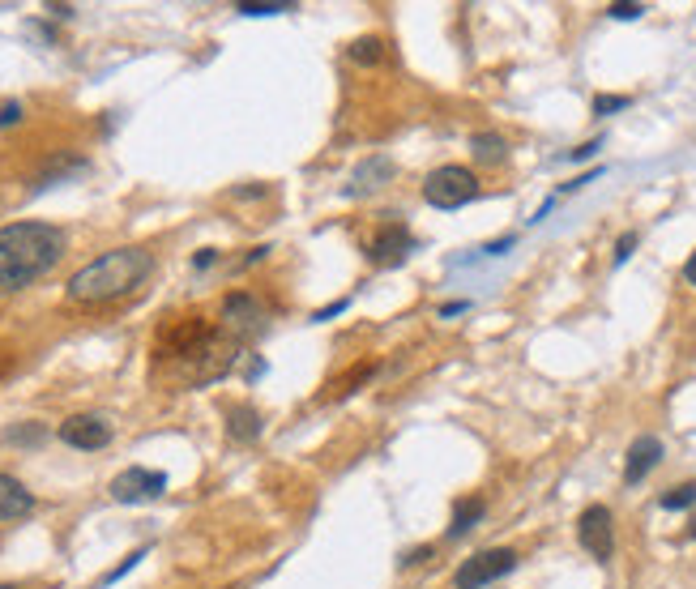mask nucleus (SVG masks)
Returning <instances> with one entry per match:
<instances>
[{
	"label": "nucleus",
	"instance_id": "obj_26",
	"mask_svg": "<svg viewBox=\"0 0 696 589\" xmlns=\"http://www.w3.org/2000/svg\"><path fill=\"white\" fill-rule=\"evenodd\" d=\"M214 261H218V252H214V248H201L197 257H193V265H197V269H210Z\"/></svg>",
	"mask_w": 696,
	"mask_h": 589
},
{
	"label": "nucleus",
	"instance_id": "obj_30",
	"mask_svg": "<svg viewBox=\"0 0 696 589\" xmlns=\"http://www.w3.org/2000/svg\"><path fill=\"white\" fill-rule=\"evenodd\" d=\"M684 282H688V286H696V252H692L688 261H684Z\"/></svg>",
	"mask_w": 696,
	"mask_h": 589
},
{
	"label": "nucleus",
	"instance_id": "obj_24",
	"mask_svg": "<svg viewBox=\"0 0 696 589\" xmlns=\"http://www.w3.org/2000/svg\"><path fill=\"white\" fill-rule=\"evenodd\" d=\"M39 436H43V427H35V423H30V427H13V432H9L13 444H35Z\"/></svg>",
	"mask_w": 696,
	"mask_h": 589
},
{
	"label": "nucleus",
	"instance_id": "obj_9",
	"mask_svg": "<svg viewBox=\"0 0 696 589\" xmlns=\"http://www.w3.org/2000/svg\"><path fill=\"white\" fill-rule=\"evenodd\" d=\"M410 252H415V235H410L402 222H385V227L372 235V244H368L372 265H402Z\"/></svg>",
	"mask_w": 696,
	"mask_h": 589
},
{
	"label": "nucleus",
	"instance_id": "obj_23",
	"mask_svg": "<svg viewBox=\"0 0 696 589\" xmlns=\"http://www.w3.org/2000/svg\"><path fill=\"white\" fill-rule=\"evenodd\" d=\"M18 120H22V103L18 99L0 103V129H9V124H18Z\"/></svg>",
	"mask_w": 696,
	"mask_h": 589
},
{
	"label": "nucleus",
	"instance_id": "obj_31",
	"mask_svg": "<svg viewBox=\"0 0 696 589\" xmlns=\"http://www.w3.org/2000/svg\"><path fill=\"white\" fill-rule=\"evenodd\" d=\"M684 538H696V521H692V530H688V534H684Z\"/></svg>",
	"mask_w": 696,
	"mask_h": 589
},
{
	"label": "nucleus",
	"instance_id": "obj_14",
	"mask_svg": "<svg viewBox=\"0 0 696 589\" xmlns=\"http://www.w3.org/2000/svg\"><path fill=\"white\" fill-rule=\"evenodd\" d=\"M483 513H487V500H483V496L457 500V508H453V521H449V538H462L466 530H474V525L483 521Z\"/></svg>",
	"mask_w": 696,
	"mask_h": 589
},
{
	"label": "nucleus",
	"instance_id": "obj_12",
	"mask_svg": "<svg viewBox=\"0 0 696 589\" xmlns=\"http://www.w3.org/2000/svg\"><path fill=\"white\" fill-rule=\"evenodd\" d=\"M393 158H385V154H376V158H368V163H363L359 171H355V184L346 188V193L351 197H359V193H376V188H385L389 180H393Z\"/></svg>",
	"mask_w": 696,
	"mask_h": 589
},
{
	"label": "nucleus",
	"instance_id": "obj_10",
	"mask_svg": "<svg viewBox=\"0 0 696 589\" xmlns=\"http://www.w3.org/2000/svg\"><path fill=\"white\" fill-rule=\"evenodd\" d=\"M658 461H662V440L658 436H637L632 440V449H628V461H624V483L637 487Z\"/></svg>",
	"mask_w": 696,
	"mask_h": 589
},
{
	"label": "nucleus",
	"instance_id": "obj_15",
	"mask_svg": "<svg viewBox=\"0 0 696 589\" xmlns=\"http://www.w3.org/2000/svg\"><path fill=\"white\" fill-rule=\"evenodd\" d=\"M470 150L479 163H504V154H509V141L500 133H474L470 137Z\"/></svg>",
	"mask_w": 696,
	"mask_h": 589
},
{
	"label": "nucleus",
	"instance_id": "obj_6",
	"mask_svg": "<svg viewBox=\"0 0 696 589\" xmlns=\"http://www.w3.org/2000/svg\"><path fill=\"white\" fill-rule=\"evenodd\" d=\"M577 543L594 555V560H611L615 551V525H611V508L607 504H590L577 517Z\"/></svg>",
	"mask_w": 696,
	"mask_h": 589
},
{
	"label": "nucleus",
	"instance_id": "obj_22",
	"mask_svg": "<svg viewBox=\"0 0 696 589\" xmlns=\"http://www.w3.org/2000/svg\"><path fill=\"white\" fill-rule=\"evenodd\" d=\"M637 240H641L637 231H624V235H620V244H615V265H624V261L632 257V248H637Z\"/></svg>",
	"mask_w": 696,
	"mask_h": 589
},
{
	"label": "nucleus",
	"instance_id": "obj_2",
	"mask_svg": "<svg viewBox=\"0 0 696 589\" xmlns=\"http://www.w3.org/2000/svg\"><path fill=\"white\" fill-rule=\"evenodd\" d=\"M154 257L146 248H112L103 257H94L65 282V295L73 304H112L120 295H133L141 282L150 278Z\"/></svg>",
	"mask_w": 696,
	"mask_h": 589
},
{
	"label": "nucleus",
	"instance_id": "obj_29",
	"mask_svg": "<svg viewBox=\"0 0 696 589\" xmlns=\"http://www.w3.org/2000/svg\"><path fill=\"white\" fill-rule=\"evenodd\" d=\"M470 304H466V299H457V304H440V316H457V312H466Z\"/></svg>",
	"mask_w": 696,
	"mask_h": 589
},
{
	"label": "nucleus",
	"instance_id": "obj_19",
	"mask_svg": "<svg viewBox=\"0 0 696 589\" xmlns=\"http://www.w3.org/2000/svg\"><path fill=\"white\" fill-rule=\"evenodd\" d=\"M141 560H146V547H137V551L129 555V560H124V564H116V568H112V572H107V577H103V585H116V581L124 577V572H133V568H137Z\"/></svg>",
	"mask_w": 696,
	"mask_h": 589
},
{
	"label": "nucleus",
	"instance_id": "obj_8",
	"mask_svg": "<svg viewBox=\"0 0 696 589\" xmlns=\"http://www.w3.org/2000/svg\"><path fill=\"white\" fill-rule=\"evenodd\" d=\"M223 325H227V333H235V338H252V333L265 329V308L248 291H231L223 299Z\"/></svg>",
	"mask_w": 696,
	"mask_h": 589
},
{
	"label": "nucleus",
	"instance_id": "obj_11",
	"mask_svg": "<svg viewBox=\"0 0 696 589\" xmlns=\"http://www.w3.org/2000/svg\"><path fill=\"white\" fill-rule=\"evenodd\" d=\"M30 513H35V496L13 474H0V521H22Z\"/></svg>",
	"mask_w": 696,
	"mask_h": 589
},
{
	"label": "nucleus",
	"instance_id": "obj_20",
	"mask_svg": "<svg viewBox=\"0 0 696 589\" xmlns=\"http://www.w3.org/2000/svg\"><path fill=\"white\" fill-rule=\"evenodd\" d=\"M645 13V5H637V0H624V5H611L607 9V18H615V22H637Z\"/></svg>",
	"mask_w": 696,
	"mask_h": 589
},
{
	"label": "nucleus",
	"instance_id": "obj_18",
	"mask_svg": "<svg viewBox=\"0 0 696 589\" xmlns=\"http://www.w3.org/2000/svg\"><path fill=\"white\" fill-rule=\"evenodd\" d=\"M632 99L628 94H598L594 99V116H611V111H624Z\"/></svg>",
	"mask_w": 696,
	"mask_h": 589
},
{
	"label": "nucleus",
	"instance_id": "obj_32",
	"mask_svg": "<svg viewBox=\"0 0 696 589\" xmlns=\"http://www.w3.org/2000/svg\"><path fill=\"white\" fill-rule=\"evenodd\" d=\"M0 589H18V585H0Z\"/></svg>",
	"mask_w": 696,
	"mask_h": 589
},
{
	"label": "nucleus",
	"instance_id": "obj_5",
	"mask_svg": "<svg viewBox=\"0 0 696 589\" xmlns=\"http://www.w3.org/2000/svg\"><path fill=\"white\" fill-rule=\"evenodd\" d=\"M167 491V474L163 470H146V466H129L112 479V500L116 504H150Z\"/></svg>",
	"mask_w": 696,
	"mask_h": 589
},
{
	"label": "nucleus",
	"instance_id": "obj_7",
	"mask_svg": "<svg viewBox=\"0 0 696 589\" xmlns=\"http://www.w3.org/2000/svg\"><path fill=\"white\" fill-rule=\"evenodd\" d=\"M60 440L69 449H82V453H94V449H107L112 444V423L103 415H73L60 423Z\"/></svg>",
	"mask_w": 696,
	"mask_h": 589
},
{
	"label": "nucleus",
	"instance_id": "obj_21",
	"mask_svg": "<svg viewBox=\"0 0 696 589\" xmlns=\"http://www.w3.org/2000/svg\"><path fill=\"white\" fill-rule=\"evenodd\" d=\"M240 13L244 18H274V13H291V5H252V0H244Z\"/></svg>",
	"mask_w": 696,
	"mask_h": 589
},
{
	"label": "nucleus",
	"instance_id": "obj_4",
	"mask_svg": "<svg viewBox=\"0 0 696 589\" xmlns=\"http://www.w3.org/2000/svg\"><path fill=\"white\" fill-rule=\"evenodd\" d=\"M513 568H517V551H509V547H487V551L470 555V560L457 568L453 585L457 589H483V585H492L500 577H509Z\"/></svg>",
	"mask_w": 696,
	"mask_h": 589
},
{
	"label": "nucleus",
	"instance_id": "obj_25",
	"mask_svg": "<svg viewBox=\"0 0 696 589\" xmlns=\"http://www.w3.org/2000/svg\"><path fill=\"white\" fill-rule=\"evenodd\" d=\"M598 150H603V141H598V137H594V141H585V146H581V150H573V154H568V158H573V163H585V158H594Z\"/></svg>",
	"mask_w": 696,
	"mask_h": 589
},
{
	"label": "nucleus",
	"instance_id": "obj_17",
	"mask_svg": "<svg viewBox=\"0 0 696 589\" xmlns=\"http://www.w3.org/2000/svg\"><path fill=\"white\" fill-rule=\"evenodd\" d=\"M658 504H662V508H671V513H675V508H692V504H696V483H679V487H671Z\"/></svg>",
	"mask_w": 696,
	"mask_h": 589
},
{
	"label": "nucleus",
	"instance_id": "obj_27",
	"mask_svg": "<svg viewBox=\"0 0 696 589\" xmlns=\"http://www.w3.org/2000/svg\"><path fill=\"white\" fill-rule=\"evenodd\" d=\"M513 244H517L513 235H504V240H496V244H487L483 252H487V257H500V252H504V248H513Z\"/></svg>",
	"mask_w": 696,
	"mask_h": 589
},
{
	"label": "nucleus",
	"instance_id": "obj_1",
	"mask_svg": "<svg viewBox=\"0 0 696 589\" xmlns=\"http://www.w3.org/2000/svg\"><path fill=\"white\" fill-rule=\"evenodd\" d=\"M65 257V231L52 222H9L0 227V299L39 282Z\"/></svg>",
	"mask_w": 696,
	"mask_h": 589
},
{
	"label": "nucleus",
	"instance_id": "obj_28",
	"mask_svg": "<svg viewBox=\"0 0 696 589\" xmlns=\"http://www.w3.org/2000/svg\"><path fill=\"white\" fill-rule=\"evenodd\" d=\"M338 312H346V299H338V304H329V308H321L312 316V321H329V316H338Z\"/></svg>",
	"mask_w": 696,
	"mask_h": 589
},
{
	"label": "nucleus",
	"instance_id": "obj_13",
	"mask_svg": "<svg viewBox=\"0 0 696 589\" xmlns=\"http://www.w3.org/2000/svg\"><path fill=\"white\" fill-rule=\"evenodd\" d=\"M261 410L257 406H248V402H240V406H227V436L235 440V444H252L261 436Z\"/></svg>",
	"mask_w": 696,
	"mask_h": 589
},
{
	"label": "nucleus",
	"instance_id": "obj_3",
	"mask_svg": "<svg viewBox=\"0 0 696 589\" xmlns=\"http://www.w3.org/2000/svg\"><path fill=\"white\" fill-rule=\"evenodd\" d=\"M423 197H427V205H436V210H462L466 201L479 197V180H474V171L445 163L423 180Z\"/></svg>",
	"mask_w": 696,
	"mask_h": 589
},
{
	"label": "nucleus",
	"instance_id": "obj_16",
	"mask_svg": "<svg viewBox=\"0 0 696 589\" xmlns=\"http://www.w3.org/2000/svg\"><path fill=\"white\" fill-rule=\"evenodd\" d=\"M351 60H355V65H381V60H385V43L376 39V35L355 39L351 43Z\"/></svg>",
	"mask_w": 696,
	"mask_h": 589
}]
</instances>
